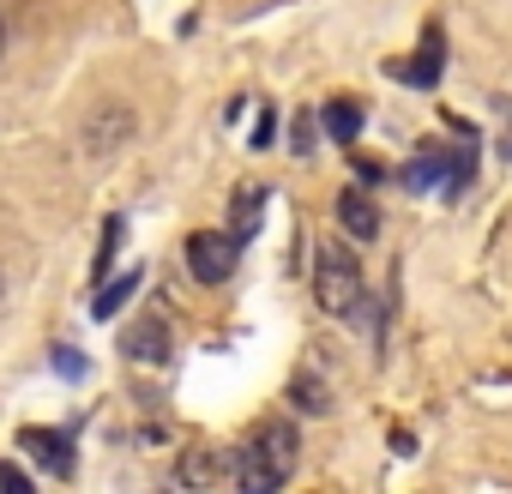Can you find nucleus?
Instances as JSON below:
<instances>
[{
	"label": "nucleus",
	"instance_id": "nucleus-12",
	"mask_svg": "<svg viewBox=\"0 0 512 494\" xmlns=\"http://www.w3.org/2000/svg\"><path fill=\"white\" fill-rule=\"evenodd\" d=\"M296 404H302L308 416H320V410H326V386H320L314 374H302V380H296Z\"/></svg>",
	"mask_w": 512,
	"mask_h": 494
},
{
	"label": "nucleus",
	"instance_id": "nucleus-5",
	"mask_svg": "<svg viewBox=\"0 0 512 494\" xmlns=\"http://www.w3.org/2000/svg\"><path fill=\"white\" fill-rule=\"evenodd\" d=\"M121 350H127L133 362H163V356H169V326H163V320H139V326H127Z\"/></svg>",
	"mask_w": 512,
	"mask_h": 494
},
{
	"label": "nucleus",
	"instance_id": "nucleus-14",
	"mask_svg": "<svg viewBox=\"0 0 512 494\" xmlns=\"http://www.w3.org/2000/svg\"><path fill=\"white\" fill-rule=\"evenodd\" d=\"M0 43H7V31H0Z\"/></svg>",
	"mask_w": 512,
	"mask_h": 494
},
{
	"label": "nucleus",
	"instance_id": "nucleus-7",
	"mask_svg": "<svg viewBox=\"0 0 512 494\" xmlns=\"http://www.w3.org/2000/svg\"><path fill=\"white\" fill-rule=\"evenodd\" d=\"M229 470H223V458L217 452H205V446H193V452H181V464H175V482H187V488H211V482H223Z\"/></svg>",
	"mask_w": 512,
	"mask_h": 494
},
{
	"label": "nucleus",
	"instance_id": "nucleus-2",
	"mask_svg": "<svg viewBox=\"0 0 512 494\" xmlns=\"http://www.w3.org/2000/svg\"><path fill=\"white\" fill-rule=\"evenodd\" d=\"M314 296H320V308H332V314H356V308H362V266H356V254L326 247L320 266H314Z\"/></svg>",
	"mask_w": 512,
	"mask_h": 494
},
{
	"label": "nucleus",
	"instance_id": "nucleus-10",
	"mask_svg": "<svg viewBox=\"0 0 512 494\" xmlns=\"http://www.w3.org/2000/svg\"><path fill=\"white\" fill-rule=\"evenodd\" d=\"M398 79H410V85H434V79H440V31H428L416 67H398Z\"/></svg>",
	"mask_w": 512,
	"mask_h": 494
},
{
	"label": "nucleus",
	"instance_id": "nucleus-13",
	"mask_svg": "<svg viewBox=\"0 0 512 494\" xmlns=\"http://www.w3.org/2000/svg\"><path fill=\"white\" fill-rule=\"evenodd\" d=\"M0 488H31V476L19 464H0Z\"/></svg>",
	"mask_w": 512,
	"mask_h": 494
},
{
	"label": "nucleus",
	"instance_id": "nucleus-4",
	"mask_svg": "<svg viewBox=\"0 0 512 494\" xmlns=\"http://www.w3.org/2000/svg\"><path fill=\"white\" fill-rule=\"evenodd\" d=\"M338 223H344L356 241H374V235H380V211H374V199H368L362 187H344V193H338Z\"/></svg>",
	"mask_w": 512,
	"mask_h": 494
},
{
	"label": "nucleus",
	"instance_id": "nucleus-1",
	"mask_svg": "<svg viewBox=\"0 0 512 494\" xmlns=\"http://www.w3.org/2000/svg\"><path fill=\"white\" fill-rule=\"evenodd\" d=\"M296 446H302V440H296L290 422H260V428L241 440L229 476H235L247 494H272V488L290 482V470H296Z\"/></svg>",
	"mask_w": 512,
	"mask_h": 494
},
{
	"label": "nucleus",
	"instance_id": "nucleus-8",
	"mask_svg": "<svg viewBox=\"0 0 512 494\" xmlns=\"http://www.w3.org/2000/svg\"><path fill=\"white\" fill-rule=\"evenodd\" d=\"M320 121H326V133H332L338 145H350V139L362 133V103H356V97H338V103H326Z\"/></svg>",
	"mask_w": 512,
	"mask_h": 494
},
{
	"label": "nucleus",
	"instance_id": "nucleus-9",
	"mask_svg": "<svg viewBox=\"0 0 512 494\" xmlns=\"http://www.w3.org/2000/svg\"><path fill=\"white\" fill-rule=\"evenodd\" d=\"M260 199H266V187H235V205H229V211H235V235H241V241L260 229Z\"/></svg>",
	"mask_w": 512,
	"mask_h": 494
},
{
	"label": "nucleus",
	"instance_id": "nucleus-11",
	"mask_svg": "<svg viewBox=\"0 0 512 494\" xmlns=\"http://www.w3.org/2000/svg\"><path fill=\"white\" fill-rule=\"evenodd\" d=\"M133 290H139V272H127V278H115V284H109V290H103V296L91 302V314H97V320H109V314H121V302H127Z\"/></svg>",
	"mask_w": 512,
	"mask_h": 494
},
{
	"label": "nucleus",
	"instance_id": "nucleus-3",
	"mask_svg": "<svg viewBox=\"0 0 512 494\" xmlns=\"http://www.w3.org/2000/svg\"><path fill=\"white\" fill-rule=\"evenodd\" d=\"M181 254H187V272H193L199 284H229V278H235V266H241V235L193 229Z\"/></svg>",
	"mask_w": 512,
	"mask_h": 494
},
{
	"label": "nucleus",
	"instance_id": "nucleus-6",
	"mask_svg": "<svg viewBox=\"0 0 512 494\" xmlns=\"http://www.w3.org/2000/svg\"><path fill=\"white\" fill-rule=\"evenodd\" d=\"M19 446H25L31 458H43L55 476H67V470H73V452H67V434H61V428H55V434H49V428H25V434H19Z\"/></svg>",
	"mask_w": 512,
	"mask_h": 494
}]
</instances>
